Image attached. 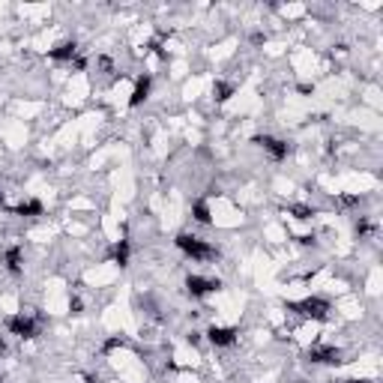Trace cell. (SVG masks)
Instances as JSON below:
<instances>
[{
    "label": "cell",
    "mask_w": 383,
    "mask_h": 383,
    "mask_svg": "<svg viewBox=\"0 0 383 383\" xmlns=\"http://www.w3.org/2000/svg\"><path fill=\"white\" fill-rule=\"evenodd\" d=\"M177 246H180L192 260H210V257L219 255L210 243H204L201 237H192V234H180V237H177Z\"/></svg>",
    "instance_id": "1"
},
{
    "label": "cell",
    "mask_w": 383,
    "mask_h": 383,
    "mask_svg": "<svg viewBox=\"0 0 383 383\" xmlns=\"http://www.w3.org/2000/svg\"><path fill=\"white\" fill-rule=\"evenodd\" d=\"M290 309H293V312H299V315H305V318L326 320V312H329V302H323V299H318V296H312V299H302V302H293Z\"/></svg>",
    "instance_id": "2"
},
{
    "label": "cell",
    "mask_w": 383,
    "mask_h": 383,
    "mask_svg": "<svg viewBox=\"0 0 383 383\" xmlns=\"http://www.w3.org/2000/svg\"><path fill=\"white\" fill-rule=\"evenodd\" d=\"M255 144H257V147H263L273 159H279V162L287 156V144H285V141H279V138H273V135H257Z\"/></svg>",
    "instance_id": "3"
},
{
    "label": "cell",
    "mask_w": 383,
    "mask_h": 383,
    "mask_svg": "<svg viewBox=\"0 0 383 383\" xmlns=\"http://www.w3.org/2000/svg\"><path fill=\"white\" fill-rule=\"evenodd\" d=\"M186 287H189L192 296H207V293L219 290V282H213V279H201V276H189V279H186Z\"/></svg>",
    "instance_id": "4"
},
{
    "label": "cell",
    "mask_w": 383,
    "mask_h": 383,
    "mask_svg": "<svg viewBox=\"0 0 383 383\" xmlns=\"http://www.w3.org/2000/svg\"><path fill=\"white\" fill-rule=\"evenodd\" d=\"M309 359L318 362V365H338L341 362V353L335 351V348H315V351H309Z\"/></svg>",
    "instance_id": "5"
},
{
    "label": "cell",
    "mask_w": 383,
    "mask_h": 383,
    "mask_svg": "<svg viewBox=\"0 0 383 383\" xmlns=\"http://www.w3.org/2000/svg\"><path fill=\"white\" fill-rule=\"evenodd\" d=\"M210 341L216 344V348H231L234 341H237V329H224V326H210Z\"/></svg>",
    "instance_id": "6"
},
{
    "label": "cell",
    "mask_w": 383,
    "mask_h": 383,
    "mask_svg": "<svg viewBox=\"0 0 383 383\" xmlns=\"http://www.w3.org/2000/svg\"><path fill=\"white\" fill-rule=\"evenodd\" d=\"M9 329H12L15 335H21V338H33V335H36V323H33L30 318H24V315L9 318Z\"/></svg>",
    "instance_id": "7"
},
{
    "label": "cell",
    "mask_w": 383,
    "mask_h": 383,
    "mask_svg": "<svg viewBox=\"0 0 383 383\" xmlns=\"http://www.w3.org/2000/svg\"><path fill=\"white\" fill-rule=\"evenodd\" d=\"M3 263H6V270H9L12 276H18V273H21V263H24L21 249H15V246H12V249H6V252H3Z\"/></svg>",
    "instance_id": "8"
},
{
    "label": "cell",
    "mask_w": 383,
    "mask_h": 383,
    "mask_svg": "<svg viewBox=\"0 0 383 383\" xmlns=\"http://www.w3.org/2000/svg\"><path fill=\"white\" fill-rule=\"evenodd\" d=\"M75 51H78V45H75V42H60L57 48H51V51H48V57H51V60H72V57H75Z\"/></svg>",
    "instance_id": "9"
},
{
    "label": "cell",
    "mask_w": 383,
    "mask_h": 383,
    "mask_svg": "<svg viewBox=\"0 0 383 383\" xmlns=\"http://www.w3.org/2000/svg\"><path fill=\"white\" fill-rule=\"evenodd\" d=\"M147 96H150V75L138 78V84H135V93H132V99H129V105L135 108V105H141V102H144Z\"/></svg>",
    "instance_id": "10"
},
{
    "label": "cell",
    "mask_w": 383,
    "mask_h": 383,
    "mask_svg": "<svg viewBox=\"0 0 383 383\" xmlns=\"http://www.w3.org/2000/svg\"><path fill=\"white\" fill-rule=\"evenodd\" d=\"M15 213H18V216H39V213H42V204H39V201H24V204L15 207Z\"/></svg>",
    "instance_id": "11"
},
{
    "label": "cell",
    "mask_w": 383,
    "mask_h": 383,
    "mask_svg": "<svg viewBox=\"0 0 383 383\" xmlns=\"http://www.w3.org/2000/svg\"><path fill=\"white\" fill-rule=\"evenodd\" d=\"M114 260H117L120 266H126V263H129V243H126V240L114 246Z\"/></svg>",
    "instance_id": "12"
},
{
    "label": "cell",
    "mask_w": 383,
    "mask_h": 383,
    "mask_svg": "<svg viewBox=\"0 0 383 383\" xmlns=\"http://www.w3.org/2000/svg\"><path fill=\"white\" fill-rule=\"evenodd\" d=\"M195 219H198L201 224L210 222V207H207L204 201H198V204H195Z\"/></svg>",
    "instance_id": "13"
},
{
    "label": "cell",
    "mask_w": 383,
    "mask_h": 383,
    "mask_svg": "<svg viewBox=\"0 0 383 383\" xmlns=\"http://www.w3.org/2000/svg\"><path fill=\"white\" fill-rule=\"evenodd\" d=\"M290 213H293V216H296V219H302V222H305V219H312V216H315V210H309V207H299V204H296V207H290Z\"/></svg>",
    "instance_id": "14"
},
{
    "label": "cell",
    "mask_w": 383,
    "mask_h": 383,
    "mask_svg": "<svg viewBox=\"0 0 383 383\" xmlns=\"http://www.w3.org/2000/svg\"><path fill=\"white\" fill-rule=\"evenodd\" d=\"M227 96H231V84H216V99H219V102H224Z\"/></svg>",
    "instance_id": "15"
},
{
    "label": "cell",
    "mask_w": 383,
    "mask_h": 383,
    "mask_svg": "<svg viewBox=\"0 0 383 383\" xmlns=\"http://www.w3.org/2000/svg\"><path fill=\"white\" fill-rule=\"evenodd\" d=\"M344 383H368V380H344Z\"/></svg>",
    "instance_id": "16"
},
{
    "label": "cell",
    "mask_w": 383,
    "mask_h": 383,
    "mask_svg": "<svg viewBox=\"0 0 383 383\" xmlns=\"http://www.w3.org/2000/svg\"><path fill=\"white\" fill-rule=\"evenodd\" d=\"M0 210H3V192H0Z\"/></svg>",
    "instance_id": "17"
},
{
    "label": "cell",
    "mask_w": 383,
    "mask_h": 383,
    "mask_svg": "<svg viewBox=\"0 0 383 383\" xmlns=\"http://www.w3.org/2000/svg\"><path fill=\"white\" fill-rule=\"evenodd\" d=\"M0 383H3V380H0Z\"/></svg>",
    "instance_id": "18"
}]
</instances>
